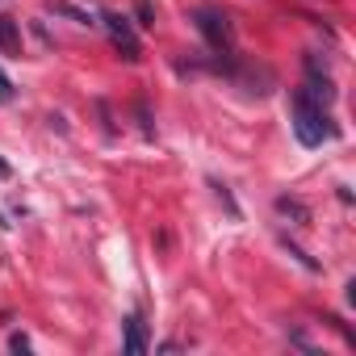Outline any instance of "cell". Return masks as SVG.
I'll use <instances>...</instances> for the list:
<instances>
[{
	"label": "cell",
	"mask_w": 356,
	"mask_h": 356,
	"mask_svg": "<svg viewBox=\"0 0 356 356\" xmlns=\"http://www.w3.org/2000/svg\"><path fill=\"white\" fill-rule=\"evenodd\" d=\"M122 327H126V331H122V352H126V356H143V352H147V323H143V314H138V310L126 314Z\"/></svg>",
	"instance_id": "cell-4"
},
{
	"label": "cell",
	"mask_w": 356,
	"mask_h": 356,
	"mask_svg": "<svg viewBox=\"0 0 356 356\" xmlns=\"http://www.w3.org/2000/svg\"><path fill=\"white\" fill-rule=\"evenodd\" d=\"M277 214H285V218H298V222H310V210H306L302 202H293V197H277Z\"/></svg>",
	"instance_id": "cell-6"
},
{
	"label": "cell",
	"mask_w": 356,
	"mask_h": 356,
	"mask_svg": "<svg viewBox=\"0 0 356 356\" xmlns=\"http://www.w3.org/2000/svg\"><path fill=\"white\" fill-rule=\"evenodd\" d=\"M193 26H197V34L206 38V47L214 51V55H231L235 51V30H231V17L222 13V9H193Z\"/></svg>",
	"instance_id": "cell-2"
},
{
	"label": "cell",
	"mask_w": 356,
	"mask_h": 356,
	"mask_svg": "<svg viewBox=\"0 0 356 356\" xmlns=\"http://www.w3.org/2000/svg\"><path fill=\"white\" fill-rule=\"evenodd\" d=\"M293 134H298L302 147H323V138H331L327 113H323V105H318L306 88L293 92Z\"/></svg>",
	"instance_id": "cell-1"
},
{
	"label": "cell",
	"mask_w": 356,
	"mask_h": 356,
	"mask_svg": "<svg viewBox=\"0 0 356 356\" xmlns=\"http://www.w3.org/2000/svg\"><path fill=\"white\" fill-rule=\"evenodd\" d=\"M55 13H59V17H72L76 26H97V22H92V17L84 13V9H76V5H67V0H59V5H55Z\"/></svg>",
	"instance_id": "cell-7"
},
{
	"label": "cell",
	"mask_w": 356,
	"mask_h": 356,
	"mask_svg": "<svg viewBox=\"0 0 356 356\" xmlns=\"http://www.w3.org/2000/svg\"><path fill=\"white\" fill-rule=\"evenodd\" d=\"M101 26L109 30L113 47L122 51V59H126V63H138V59H143V47H138V38H134V30H130V22H126V17L105 13V17H101Z\"/></svg>",
	"instance_id": "cell-3"
},
{
	"label": "cell",
	"mask_w": 356,
	"mask_h": 356,
	"mask_svg": "<svg viewBox=\"0 0 356 356\" xmlns=\"http://www.w3.org/2000/svg\"><path fill=\"white\" fill-rule=\"evenodd\" d=\"M9 101H13V80L0 72V105H9Z\"/></svg>",
	"instance_id": "cell-10"
},
{
	"label": "cell",
	"mask_w": 356,
	"mask_h": 356,
	"mask_svg": "<svg viewBox=\"0 0 356 356\" xmlns=\"http://www.w3.org/2000/svg\"><path fill=\"white\" fill-rule=\"evenodd\" d=\"M0 51L22 59V26H17L13 13H0Z\"/></svg>",
	"instance_id": "cell-5"
},
{
	"label": "cell",
	"mask_w": 356,
	"mask_h": 356,
	"mask_svg": "<svg viewBox=\"0 0 356 356\" xmlns=\"http://www.w3.org/2000/svg\"><path fill=\"white\" fill-rule=\"evenodd\" d=\"M134 17H138V26H155V9H151V0H138V5H134Z\"/></svg>",
	"instance_id": "cell-8"
},
{
	"label": "cell",
	"mask_w": 356,
	"mask_h": 356,
	"mask_svg": "<svg viewBox=\"0 0 356 356\" xmlns=\"http://www.w3.org/2000/svg\"><path fill=\"white\" fill-rule=\"evenodd\" d=\"M9 176H13V168H9L5 159H0V181H9Z\"/></svg>",
	"instance_id": "cell-12"
},
{
	"label": "cell",
	"mask_w": 356,
	"mask_h": 356,
	"mask_svg": "<svg viewBox=\"0 0 356 356\" xmlns=\"http://www.w3.org/2000/svg\"><path fill=\"white\" fill-rule=\"evenodd\" d=\"M285 248H289V256H293V260H298V264H306V268H310V273H318V260H310V256H306V252H302V248H298V243H289V239H285Z\"/></svg>",
	"instance_id": "cell-9"
},
{
	"label": "cell",
	"mask_w": 356,
	"mask_h": 356,
	"mask_svg": "<svg viewBox=\"0 0 356 356\" xmlns=\"http://www.w3.org/2000/svg\"><path fill=\"white\" fill-rule=\"evenodd\" d=\"M9 348H13V352H30V339H26V335H9Z\"/></svg>",
	"instance_id": "cell-11"
}]
</instances>
